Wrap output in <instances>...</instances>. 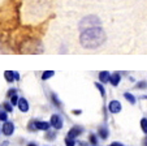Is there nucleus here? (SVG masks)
Listing matches in <instances>:
<instances>
[{"mask_svg":"<svg viewBox=\"0 0 147 146\" xmlns=\"http://www.w3.org/2000/svg\"><path fill=\"white\" fill-rule=\"evenodd\" d=\"M106 33L100 26H95V28H90L83 30L80 35V42L82 47L85 48H98L100 47L104 42H106Z\"/></svg>","mask_w":147,"mask_h":146,"instance_id":"nucleus-1","label":"nucleus"},{"mask_svg":"<svg viewBox=\"0 0 147 146\" xmlns=\"http://www.w3.org/2000/svg\"><path fill=\"white\" fill-rule=\"evenodd\" d=\"M100 20L96 16H86L85 18H82L80 21V29L81 31L86 30V29H90V28H95V26H100Z\"/></svg>","mask_w":147,"mask_h":146,"instance_id":"nucleus-2","label":"nucleus"},{"mask_svg":"<svg viewBox=\"0 0 147 146\" xmlns=\"http://www.w3.org/2000/svg\"><path fill=\"white\" fill-rule=\"evenodd\" d=\"M82 133H83V128L80 127V125H74V127H72V128H70V130L68 132V137L76 140V138L80 137Z\"/></svg>","mask_w":147,"mask_h":146,"instance_id":"nucleus-3","label":"nucleus"},{"mask_svg":"<svg viewBox=\"0 0 147 146\" xmlns=\"http://www.w3.org/2000/svg\"><path fill=\"white\" fill-rule=\"evenodd\" d=\"M50 124H51V127L55 128V129H61V128H63V119L55 113V115L51 116Z\"/></svg>","mask_w":147,"mask_h":146,"instance_id":"nucleus-4","label":"nucleus"},{"mask_svg":"<svg viewBox=\"0 0 147 146\" xmlns=\"http://www.w3.org/2000/svg\"><path fill=\"white\" fill-rule=\"evenodd\" d=\"M1 132L4 133V136H12L14 132V125L11 121H5L1 127Z\"/></svg>","mask_w":147,"mask_h":146,"instance_id":"nucleus-5","label":"nucleus"},{"mask_svg":"<svg viewBox=\"0 0 147 146\" xmlns=\"http://www.w3.org/2000/svg\"><path fill=\"white\" fill-rule=\"evenodd\" d=\"M108 110L111 113H119L121 111V103L119 101H112L108 105Z\"/></svg>","mask_w":147,"mask_h":146,"instance_id":"nucleus-6","label":"nucleus"},{"mask_svg":"<svg viewBox=\"0 0 147 146\" xmlns=\"http://www.w3.org/2000/svg\"><path fill=\"white\" fill-rule=\"evenodd\" d=\"M35 128H36V130H45V132H47V130H50L51 124L47 123V121L35 120Z\"/></svg>","mask_w":147,"mask_h":146,"instance_id":"nucleus-7","label":"nucleus"},{"mask_svg":"<svg viewBox=\"0 0 147 146\" xmlns=\"http://www.w3.org/2000/svg\"><path fill=\"white\" fill-rule=\"evenodd\" d=\"M17 106H18V108H20V111H21V112H28V111H29V103H28V101H26L24 96H21V98L18 99Z\"/></svg>","mask_w":147,"mask_h":146,"instance_id":"nucleus-8","label":"nucleus"},{"mask_svg":"<svg viewBox=\"0 0 147 146\" xmlns=\"http://www.w3.org/2000/svg\"><path fill=\"white\" fill-rule=\"evenodd\" d=\"M109 80H111V73H109L108 71H102L99 73V81L102 84L106 85L107 82H109Z\"/></svg>","mask_w":147,"mask_h":146,"instance_id":"nucleus-9","label":"nucleus"},{"mask_svg":"<svg viewBox=\"0 0 147 146\" xmlns=\"http://www.w3.org/2000/svg\"><path fill=\"white\" fill-rule=\"evenodd\" d=\"M120 81H121V75H120L119 72H116V73L111 75V80H109V82H111L112 86H119Z\"/></svg>","mask_w":147,"mask_h":146,"instance_id":"nucleus-10","label":"nucleus"},{"mask_svg":"<svg viewBox=\"0 0 147 146\" xmlns=\"http://www.w3.org/2000/svg\"><path fill=\"white\" fill-rule=\"evenodd\" d=\"M98 136H99L102 140H107L109 136V130L107 127H100L99 130H98Z\"/></svg>","mask_w":147,"mask_h":146,"instance_id":"nucleus-11","label":"nucleus"},{"mask_svg":"<svg viewBox=\"0 0 147 146\" xmlns=\"http://www.w3.org/2000/svg\"><path fill=\"white\" fill-rule=\"evenodd\" d=\"M4 78H5L7 82L12 84V82L14 81V72H12V71H5V72H4Z\"/></svg>","mask_w":147,"mask_h":146,"instance_id":"nucleus-12","label":"nucleus"},{"mask_svg":"<svg viewBox=\"0 0 147 146\" xmlns=\"http://www.w3.org/2000/svg\"><path fill=\"white\" fill-rule=\"evenodd\" d=\"M124 98H125L126 101H128V102L130 103V105H136V102H137L136 96H134L131 93H125V94H124Z\"/></svg>","mask_w":147,"mask_h":146,"instance_id":"nucleus-13","label":"nucleus"},{"mask_svg":"<svg viewBox=\"0 0 147 146\" xmlns=\"http://www.w3.org/2000/svg\"><path fill=\"white\" fill-rule=\"evenodd\" d=\"M51 101H52V103L55 105V107L61 108V102H60V99L57 98V95H56V94H51Z\"/></svg>","mask_w":147,"mask_h":146,"instance_id":"nucleus-14","label":"nucleus"},{"mask_svg":"<svg viewBox=\"0 0 147 146\" xmlns=\"http://www.w3.org/2000/svg\"><path fill=\"white\" fill-rule=\"evenodd\" d=\"M53 75H55V72H53V71H46V72H43V73H42V80L46 81V80H48V78L52 77Z\"/></svg>","mask_w":147,"mask_h":146,"instance_id":"nucleus-15","label":"nucleus"},{"mask_svg":"<svg viewBox=\"0 0 147 146\" xmlns=\"http://www.w3.org/2000/svg\"><path fill=\"white\" fill-rule=\"evenodd\" d=\"M89 141H90V143H91L92 146H96L98 145V136L95 134V133H90V136H89Z\"/></svg>","mask_w":147,"mask_h":146,"instance_id":"nucleus-16","label":"nucleus"},{"mask_svg":"<svg viewBox=\"0 0 147 146\" xmlns=\"http://www.w3.org/2000/svg\"><path fill=\"white\" fill-rule=\"evenodd\" d=\"M95 88H96L98 90L100 91L102 96H106V88L103 86V84H102V82H95Z\"/></svg>","mask_w":147,"mask_h":146,"instance_id":"nucleus-17","label":"nucleus"},{"mask_svg":"<svg viewBox=\"0 0 147 146\" xmlns=\"http://www.w3.org/2000/svg\"><path fill=\"white\" fill-rule=\"evenodd\" d=\"M141 128H142V130H143V133L147 134V117H143L141 120Z\"/></svg>","mask_w":147,"mask_h":146,"instance_id":"nucleus-18","label":"nucleus"},{"mask_svg":"<svg viewBox=\"0 0 147 146\" xmlns=\"http://www.w3.org/2000/svg\"><path fill=\"white\" fill-rule=\"evenodd\" d=\"M55 137H56V133L53 132V130H47V134H46V138H47L48 141L55 140Z\"/></svg>","mask_w":147,"mask_h":146,"instance_id":"nucleus-19","label":"nucleus"},{"mask_svg":"<svg viewBox=\"0 0 147 146\" xmlns=\"http://www.w3.org/2000/svg\"><path fill=\"white\" fill-rule=\"evenodd\" d=\"M136 89H147V81H139V82H137Z\"/></svg>","mask_w":147,"mask_h":146,"instance_id":"nucleus-20","label":"nucleus"},{"mask_svg":"<svg viewBox=\"0 0 147 146\" xmlns=\"http://www.w3.org/2000/svg\"><path fill=\"white\" fill-rule=\"evenodd\" d=\"M12 106H13V105H12V103H8V102H4L3 103V107L5 108L7 112H12V111H13V107H12Z\"/></svg>","mask_w":147,"mask_h":146,"instance_id":"nucleus-21","label":"nucleus"},{"mask_svg":"<svg viewBox=\"0 0 147 146\" xmlns=\"http://www.w3.org/2000/svg\"><path fill=\"white\" fill-rule=\"evenodd\" d=\"M65 145L67 146H76V141L70 137H67L65 138Z\"/></svg>","mask_w":147,"mask_h":146,"instance_id":"nucleus-22","label":"nucleus"},{"mask_svg":"<svg viewBox=\"0 0 147 146\" xmlns=\"http://www.w3.org/2000/svg\"><path fill=\"white\" fill-rule=\"evenodd\" d=\"M28 129L30 130H36V128H35V120H30L29 121V124H28Z\"/></svg>","mask_w":147,"mask_h":146,"instance_id":"nucleus-23","label":"nucleus"},{"mask_svg":"<svg viewBox=\"0 0 147 146\" xmlns=\"http://www.w3.org/2000/svg\"><path fill=\"white\" fill-rule=\"evenodd\" d=\"M7 119H8L7 111H0V121H4V123H5Z\"/></svg>","mask_w":147,"mask_h":146,"instance_id":"nucleus-24","label":"nucleus"},{"mask_svg":"<svg viewBox=\"0 0 147 146\" xmlns=\"http://www.w3.org/2000/svg\"><path fill=\"white\" fill-rule=\"evenodd\" d=\"M18 99H20V98L17 96V94H13V95L11 96V103H12L13 106H16L17 103H18Z\"/></svg>","mask_w":147,"mask_h":146,"instance_id":"nucleus-25","label":"nucleus"},{"mask_svg":"<svg viewBox=\"0 0 147 146\" xmlns=\"http://www.w3.org/2000/svg\"><path fill=\"white\" fill-rule=\"evenodd\" d=\"M16 93H17V90H16V89H11V90L8 91V98H11V96L13 95V94H16Z\"/></svg>","mask_w":147,"mask_h":146,"instance_id":"nucleus-26","label":"nucleus"},{"mask_svg":"<svg viewBox=\"0 0 147 146\" xmlns=\"http://www.w3.org/2000/svg\"><path fill=\"white\" fill-rule=\"evenodd\" d=\"M109 146H124L121 142H117V141H115V142H112Z\"/></svg>","mask_w":147,"mask_h":146,"instance_id":"nucleus-27","label":"nucleus"},{"mask_svg":"<svg viewBox=\"0 0 147 146\" xmlns=\"http://www.w3.org/2000/svg\"><path fill=\"white\" fill-rule=\"evenodd\" d=\"M14 80H17V81L20 80V76H18V73H17V72H14Z\"/></svg>","mask_w":147,"mask_h":146,"instance_id":"nucleus-28","label":"nucleus"},{"mask_svg":"<svg viewBox=\"0 0 147 146\" xmlns=\"http://www.w3.org/2000/svg\"><path fill=\"white\" fill-rule=\"evenodd\" d=\"M73 113H74V115H80V113H81V110H73Z\"/></svg>","mask_w":147,"mask_h":146,"instance_id":"nucleus-29","label":"nucleus"},{"mask_svg":"<svg viewBox=\"0 0 147 146\" xmlns=\"http://www.w3.org/2000/svg\"><path fill=\"white\" fill-rule=\"evenodd\" d=\"M0 146H9V142H8V141H4V142L1 143Z\"/></svg>","mask_w":147,"mask_h":146,"instance_id":"nucleus-30","label":"nucleus"},{"mask_svg":"<svg viewBox=\"0 0 147 146\" xmlns=\"http://www.w3.org/2000/svg\"><path fill=\"white\" fill-rule=\"evenodd\" d=\"M142 145H143V146H147V137L143 140V142H142Z\"/></svg>","mask_w":147,"mask_h":146,"instance_id":"nucleus-31","label":"nucleus"},{"mask_svg":"<svg viewBox=\"0 0 147 146\" xmlns=\"http://www.w3.org/2000/svg\"><path fill=\"white\" fill-rule=\"evenodd\" d=\"M28 146H36V143L35 142H30V143H28Z\"/></svg>","mask_w":147,"mask_h":146,"instance_id":"nucleus-32","label":"nucleus"},{"mask_svg":"<svg viewBox=\"0 0 147 146\" xmlns=\"http://www.w3.org/2000/svg\"><path fill=\"white\" fill-rule=\"evenodd\" d=\"M96 146H98V145H96Z\"/></svg>","mask_w":147,"mask_h":146,"instance_id":"nucleus-33","label":"nucleus"}]
</instances>
